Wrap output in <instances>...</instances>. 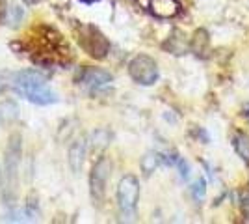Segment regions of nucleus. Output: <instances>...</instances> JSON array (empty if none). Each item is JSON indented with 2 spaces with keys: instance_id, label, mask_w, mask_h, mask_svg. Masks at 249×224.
<instances>
[{
  "instance_id": "9d476101",
  "label": "nucleus",
  "mask_w": 249,
  "mask_h": 224,
  "mask_svg": "<svg viewBox=\"0 0 249 224\" xmlns=\"http://www.w3.org/2000/svg\"><path fill=\"white\" fill-rule=\"evenodd\" d=\"M232 146H234V151L240 159L244 161L246 164H249V135L248 133H234L232 135Z\"/></svg>"
},
{
  "instance_id": "dca6fc26",
  "label": "nucleus",
  "mask_w": 249,
  "mask_h": 224,
  "mask_svg": "<svg viewBox=\"0 0 249 224\" xmlns=\"http://www.w3.org/2000/svg\"><path fill=\"white\" fill-rule=\"evenodd\" d=\"M177 166H178V170H180V178H182V180H188V176H190V166L186 164V161L177 159Z\"/></svg>"
},
{
  "instance_id": "f257e3e1",
  "label": "nucleus",
  "mask_w": 249,
  "mask_h": 224,
  "mask_svg": "<svg viewBox=\"0 0 249 224\" xmlns=\"http://www.w3.org/2000/svg\"><path fill=\"white\" fill-rule=\"evenodd\" d=\"M13 88L19 96L36 103V105H51V103L58 101L56 94L47 86V79L41 73L34 71V69H26V71L15 75L13 77Z\"/></svg>"
},
{
  "instance_id": "9b49d317",
  "label": "nucleus",
  "mask_w": 249,
  "mask_h": 224,
  "mask_svg": "<svg viewBox=\"0 0 249 224\" xmlns=\"http://www.w3.org/2000/svg\"><path fill=\"white\" fill-rule=\"evenodd\" d=\"M110 140H112V135L106 129H97L91 135V149H93V153H101L104 148H108Z\"/></svg>"
},
{
  "instance_id": "20e7f679",
  "label": "nucleus",
  "mask_w": 249,
  "mask_h": 224,
  "mask_svg": "<svg viewBox=\"0 0 249 224\" xmlns=\"http://www.w3.org/2000/svg\"><path fill=\"white\" fill-rule=\"evenodd\" d=\"M112 172V161L108 157H101L93 164L91 168V176H89V191H91V198L93 202L101 204L104 200V192H106V183Z\"/></svg>"
},
{
  "instance_id": "423d86ee",
  "label": "nucleus",
  "mask_w": 249,
  "mask_h": 224,
  "mask_svg": "<svg viewBox=\"0 0 249 224\" xmlns=\"http://www.w3.org/2000/svg\"><path fill=\"white\" fill-rule=\"evenodd\" d=\"M21 151H22V139L21 135H11L8 148H6V172L11 182L17 178V170L21 164Z\"/></svg>"
},
{
  "instance_id": "6e6552de",
  "label": "nucleus",
  "mask_w": 249,
  "mask_h": 224,
  "mask_svg": "<svg viewBox=\"0 0 249 224\" xmlns=\"http://www.w3.org/2000/svg\"><path fill=\"white\" fill-rule=\"evenodd\" d=\"M149 10L158 19H171L180 11V6L177 0H151Z\"/></svg>"
},
{
  "instance_id": "f8f14e48",
  "label": "nucleus",
  "mask_w": 249,
  "mask_h": 224,
  "mask_svg": "<svg viewBox=\"0 0 249 224\" xmlns=\"http://www.w3.org/2000/svg\"><path fill=\"white\" fill-rule=\"evenodd\" d=\"M162 159H164V157H162L160 153H156V151L145 153V155L142 157V170H143V174H145V176H151V174L160 166Z\"/></svg>"
},
{
  "instance_id": "412c9836",
  "label": "nucleus",
  "mask_w": 249,
  "mask_h": 224,
  "mask_svg": "<svg viewBox=\"0 0 249 224\" xmlns=\"http://www.w3.org/2000/svg\"><path fill=\"white\" fill-rule=\"evenodd\" d=\"M246 116H248V120H249V105L246 107Z\"/></svg>"
},
{
  "instance_id": "a211bd4d",
  "label": "nucleus",
  "mask_w": 249,
  "mask_h": 224,
  "mask_svg": "<svg viewBox=\"0 0 249 224\" xmlns=\"http://www.w3.org/2000/svg\"><path fill=\"white\" fill-rule=\"evenodd\" d=\"M244 213H249V200H244Z\"/></svg>"
},
{
  "instance_id": "6ab92c4d",
  "label": "nucleus",
  "mask_w": 249,
  "mask_h": 224,
  "mask_svg": "<svg viewBox=\"0 0 249 224\" xmlns=\"http://www.w3.org/2000/svg\"><path fill=\"white\" fill-rule=\"evenodd\" d=\"M80 2H84V4H93V2H99V0H80Z\"/></svg>"
},
{
  "instance_id": "4468645a",
  "label": "nucleus",
  "mask_w": 249,
  "mask_h": 224,
  "mask_svg": "<svg viewBox=\"0 0 249 224\" xmlns=\"http://www.w3.org/2000/svg\"><path fill=\"white\" fill-rule=\"evenodd\" d=\"M22 17H24V11H22V8H19V6H10L8 8V11H6V17H4V21H6V24L8 26H19V22L22 21Z\"/></svg>"
},
{
  "instance_id": "2eb2a0df",
  "label": "nucleus",
  "mask_w": 249,
  "mask_h": 224,
  "mask_svg": "<svg viewBox=\"0 0 249 224\" xmlns=\"http://www.w3.org/2000/svg\"><path fill=\"white\" fill-rule=\"evenodd\" d=\"M190 191H192V196H194L197 202H201V200L205 198V194H207V182H205L203 178H199L197 182L190 187Z\"/></svg>"
},
{
  "instance_id": "7ed1b4c3",
  "label": "nucleus",
  "mask_w": 249,
  "mask_h": 224,
  "mask_svg": "<svg viewBox=\"0 0 249 224\" xmlns=\"http://www.w3.org/2000/svg\"><path fill=\"white\" fill-rule=\"evenodd\" d=\"M128 73L138 84L153 86L158 81V65L151 56L140 54L128 64Z\"/></svg>"
},
{
  "instance_id": "f03ea898",
  "label": "nucleus",
  "mask_w": 249,
  "mask_h": 224,
  "mask_svg": "<svg viewBox=\"0 0 249 224\" xmlns=\"http://www.w3.org/2000/svg\"><path fill=\"white\" fill-rule=\"evenodd\" d=\"M140 200V183L134 176H124L117 185V205L124 221H132Z\"/></svg>"
},
{
  "instance_id": "f3484780",
  "label": "nucleus",
  "mask_w": 249,
  "mask_h": 224,
  "mask_svg": "<svg viewBox=\"0 0 249 224\" xmlns=\"http://www.w3.org/2000/svg\"><path fill=\"white\" fill-rule=\"evenodd\" d=\"M22 2H24L26 6H36V4H39L41 0H22Z\"/></svg>"
},
{
  "instance_id": "1a4fd4ad",
  "label": "nucleus",
  "mask_w": 249,
  "mask_h": 224,
  "mask_svg": "<svg viewBox=\"0 0 249 224\" xmlns=\"http://www.w3.org/2000/svg\"><path fill=\"white\" fill-rule=\"evenodd\" d=\"M86 149H88V140L80 137L78 140H74L73 146L69 148V166H71V170L76 174V172H80L84 164V157H86Z\"/></svg>"
},
{
  "instance_id": "0eeeda50",
  "label": "nucleus",
  "mask_w": 249,
  "mask_h": 224,
  "mask_svg": "<svg viewBox=\"0 0 249 224\" xmlns=\"http://www.w3.org/2000/svg\"><path fill=\"white\" fill-rule=\"evenodd\" d=\"M80 84L91 92H97L104 86H108L112 82V75L104 69H99V67H86L82 73H80Z\"/></svg>"
},
{
  "instance_id": "aec40b11",
  "label": "nucleus",
  "mask_w": 249,
  "mask_h": 224,
  "mask_svg": "<svg viewBox=\"0 0 249 224\" xmlns=\"http://www.w3.org/2000/svg\"><path fill=\"white\" fill-rule=\"evenodd\" d=\"M140 2H142L143 6H147V8H149V4H151V0H140Z\"/></svg>"
},
{
  "instance_id": "39448f33",
  "label": "nucleus",
  "mask_w": 249,
  "mask_h": 224,
  "mask_svg": "<svg viewBox=\"0 0 249 224\" xmlns=\"http://www.w3.org/2000/svg\"><path fill=\"white\" fill-rule=\"evenodd\" d=\"M78 41H80L84 51L89 56H93V58H104L108 54V51H110L108 40L95 26H82Z\"/></svg>"
},
{
  "instance_id": "ddd939ff",
  "label": "nucleus",
  "mask_w": 249,
  "mask_h": 224,
  "mask_svg": "<svg viewBox=\"0 0 249 224\" xmlns=\"http://www.w3.org/2000/svg\"><path fill=\"white\" fill-rule=\"evenodd\" d=\"M192 51L196 54H203L207 51L208 47V34L207 30H203V28H199L197 32L194 34V38H192Z\"/></svg>"
}]
</instances>
